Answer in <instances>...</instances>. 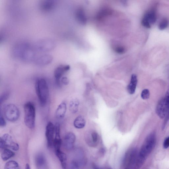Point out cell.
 <instances>
[{
  "instance_id": "8",
  "label": "cell",
  "mask_w": 169,
  "mask_h": 169,
  "mask_svg": "<svg viewBox=\"0 0 169 169\" xmlns=\"http://www.w3.org/2000/svg\"><path fill=\"white\" fill-rule=\"evenodd\" d=\"M55 134V125L51 122L47 124L46 127L45 135L48 146L52 147L53 145L54 135Z\"/></svg>"
},
{
  "instance_id": "36",
  "label": "cell",
  "mask_w": 169,
  "mask_h": 169,
  "mask_svg": "<svg viewBox=\"0 0 169 169\" xmlns=\"http://www.w3.org/2000/svg\"><path fill=\"white\" fill-rule=\"evenodd\" d=\"M126 169H127L126 168Z\"/></svg>"
},
{
  "instance_id": "25",
  "label": "cell",
  "mask_w": 169,
  "mask_h": 169,
  "mask_svg": "<svg viewBox=\"0 0 169 169\" xmlns=\"http://www.w3.org/2000/svg\"><path fill=\"white\" fill-rule=\"evenodd\" d=\"M169 21L167 19L164 18L161 22L159 26V28L161 30L165 29L168 26Z\"/></svg>"
},
{
  "instance_id": "21",
  "label": "cell",
  "mask_w": 169,
  "mask_h": 169,
  "mask_svg": "<svg viewBox=\"0 0 169 169\" xmlns=\"http://www.w3.org/2000/svg\"><path fill=\"white\" fill-rule=\"evenodd\" d=\"M76 17L78 20L83 24H85L86 22V19L84 11L81 9H79L76 12Z\"/></svg>"
},
{
  "instance_id": "34",
  "label": "cell",
  "mask_w": 169,
  "mask_h": 169,
  "mask_svg": "<svg viewBox=\"0 0 169 169\" xmlns=\"http://www.w3.org/2000/svg\"><path fill=\"white\" fill-rule=\"evenodd\" d=\"M25 169H31L30 165L29 164H27L25 165Z\"/></svg>"
},
{
  "instance_id": "32",
  "label": "cell",
  "mask_w": 169,
  "mask_h": 169,
  "mask_svg": "<svg viewBox=\"0 0 169 169\" xmlns=\"http://www.w3.org/2000/svg\"><path fill=\"white\" fill-rule=\"evenodd\" d=\"M169 146V137L166 139L164 142L163 147L165 149L168 148Z\"/></svg>"
},
{
  "instance_id": "18",
  "label": "cell",
  "mask_w": 169,
  "mask_h": 169,
  "mask_svg": "<svg viewBox=\"0 0 169 169\" xmlns=\"http://www.w3.org/2000/svg\"><path fill=\"white\" fill-rule=\"evenodd\" d=\"M79 104V101L77 98L73 99L70 101L69 109L71 112L73 114L77 113L78 110Z\"/></svg>"
},
{
  "instance_id": "20",
  "label": "cell",
  "mask_w": 169,
  "mask_h": 169,
  "mask_svg": "<svg viewBox=\"0 0 169 169\" xmlns=\"http://www.w3.org/2000/svg\"><path fill=\"white\" fill-rule=\"evenodd\" d=\"M15 155V153L10 149L7 148L4 149L3 151L1 157L3 160L7 161L9 159L13 157Z\"/></svg>"
},
{
  "instance_id": "30",
  "label": "cell",
  "mask_w": 169,
  "mask_h": 169,
  "mask_svg": "<svg viewBox=\"0 0 169 169\" xmlns=\"http://www.w3.org/2000/svg\"><path fill=\"white\" fill-rule=\"evenodd\" d=\"M115 51L119 54H123L125 52V49L123 47H118L116 48L115 49Z\"/></svg>"
},
{
  "instance_id": "33",
  "label": "cell",
  "mask_w": 169,
  "mask_h": 169,
  "mask_svg": "<svg viewBox=\"0 0 169 169\" xmlns=\"http://www.w3.org/2000/svg\"><path fill=\"white\" fill-rule=\"evenodd\" d=\"M165 98L166 101L169 107V89L167 92L166 95L165 97ZM168 112H169V109Z\"/></svg>"
},
{
  "instance_id": "35",
  "label": "cell",
  "mask_w": 169,
  "mask_h": 169,
  "mask_svg": "<svg viewBox=\"0 0 169 169\" xmlns=\"http://www.w3.org/2000/svg\"><path fill=\"white\" fill-rule=\"evenodd\" d=\"M95 169H98V168H95Z\"/></svg>"
},
{
  "instance_id": "28",
  "label": "cell",
  "mask_w": 169,
  "mask_h": 169,
  "mask_svg": "<svg viewBox=\"0 0 169 169\" xmlns=\"http://www.w3.org/2000/svg\"><path fill=\"white\" fill-rule=\"evenodd\" d=\"M142 24L143 26L146 28H151V24H150L147 20L144 17L142 21Z\"/></svg>"
},
{
  "instance_id": "27",
  "label": "cell",
  "mask_w": 169,
  "mask_h": 169,
  "mask_svg": "<svg viewBox=\"0 0 169 169\" xmlns=\"http://www.w3.org/2000/svg\"><path fill=\"white\" fill-rule=\"evenodd\" d=\"M6 125V122L3 116L1 108H0V126L2 127H5Z\"/></svg>"
},
{
  "instance_id": "11",
  "label": "cell",
  "mask_w": 169,
  "mask_h": 169,
  "mask_svg": "<svg viewBox=\"0 0 169 169\" xmlns=\"http://www.w3.org/2000/svg\"><path fill=\"white\" fill-rule=\"evenodd\" d=\"M53 58L52 56L48 54L36 55L33 61L38 65H45L51 62Z\"/></svg>"
},
{
  "instance_id": "24",
  "label": "cell",
  "mask_w": 169,
  "mask_h": 169,
  "mask_svg": "<svg viewBox=\"0 0 169 169\" xmlns=\"http://www.w3.org/2000/svg\"><path fill=\"white\" fill-rule=\"evenodd\" d=\"M82 165V162L78 159H74L71 162V169H79Z\"/></svg>"
},
{
  "instance_id": "13",
  "label": "cell",
  "mask_w": 169,
  "mask_h": 169,
  "mask_svg": "<svg viewBox=\"0 0 169 169\" xmlns=\"http://www.w3.org/2000/svg\"><path fill=\"white\" fill-rule=\"evenodd\" d=\"M35 161L38 169H48L46 159L43 154H38Z\"/></svg>"
},
{
  "instance_id": "17",
  "label": "cell",
  "mask_w": 169,
  "mask_h": 169,
  "mask_svg": "<svg viewBox=\"0 0 169 169\" xmlns=\"http://www.w3.org/2000/svg\"><path fill=\"white\" fill-rule=\"evenodd\" d=\"M86 123L84 118L82 116H79L76 118L74 120V125L76 128L81 129L84 127Z\"/></svg>"
},
{
  "instance_id": "2",
  "label": "cell",
  "mask_w": 169,
  "mask_h": 169,
  "mask_svg": "<svg viewBox=\"0 0 169 169\" xmlns=\"http://www.w3.org/2000/svg\"><path fill=\"white\" fill-rule=\"evenodd\" d=\"M156 143V137L154 133L149 135L145 140L140 151L138 158V160L143 162L147 156L153 149Z\"/></svg>"
},
{
  "instance_id": "4",
  "label": "cell",
  "mask_w": 169,
  "mask_h": 169,
  "mask_svg": "<svg viewBox=\"0 0 169 169\" xmlns=\"http://www.w3.org/2000/svg\"><path fill=\"white\" fill-rule=\"evenodd\" d=\"M4 113L6 118L11 122L17 121L20 116V111L17 106L13 104L6 105L4 109Z\"/></svg>"
},
{
  "instance_id": "12",
  "label": "cell",
  "mask_w": 169,
  "mask_h": 169,
  "mask_svg": "<svg viewBox=\"0 0 169 169\" xmlns=\"http://www.w3.org/2000/svg\"><path fill=\"white\" fill-rule=\"evenodd\" d=\"M76 140V136L74 133H69L67 134L64 140V147L67 150H71L74 147Z\"/></svg>"
},
{
  "instance_id": "10",
  "label": "cell",
  "mask_w": 169,
  "mask_h": 169,
  "mask_svg": "<svg viewBox=\"0 0 169 169\" xmlns=\"http://www.w3.org/2000/svg\"><path fill=\"white\" fill-rule=\"evenodd\" d=\"M55 136L53 142V145L55 152L60 150L62 144V140L60 136V125L57 123L55 125Z\"/></svg>"
},
{
  "instance_id": "16",
  "label": "cell",
  "mask_w": 169,
  "mask_h": 169,
  "mask_svg": "<svg viewBox=\"0 0 169 169\" xmlns=\"http://www.w3.org/2000/svg\"><path fill=\"white\" fill-rule=\"evenodd\" d=\"M58 158L61 163L62 167L63 169H66L67 166V158L66 155L60 150L55 152Z\"/></svg>"
},
{
  "instance_id": "6",
  "label": "cell",
  "mask_w": 169,
  "mask_h": 169,
  "mask_svg": "<svg viewBox=\"0 0 169 169\" xmlns=\"http://www.w3.org/2000/svg\"><path fill=\"white\" fill-rule=\"evenodd\" d=\"M55 46V43L51 39L41 40L34 45L35 49L41 51H47L52 50Z\"/></svg>"
},
{
  "instance_id": "7",
  "label": "cell",
  "mask_w": 169,
  "mask_h": 169,
  "mask_svg": "<svg viewBox=\"0 0 169 169\" xmlns=\"http://www.w3.org/2000/svg\"><path fill=\"white\" fill-rule=\"evenodd\" d=\"M169 107L165 98H162L159 102L156 107V112L158 115L162 119L166 116Z\"/></svg>"
},
{
  "instance_id": "14",
  "label": "cell",
  "mask_w": 169,
  "mask_h": 169,
  "mask_svg": "<svg viewBox=\"0 0 169 169\" xmlns=\"http://www.w3.org/2000/svg\"><path fill=\"white\" fill-rule=\"evenodd\" d=\"M67 110L66 104L63 102L59 105L56 112V116L57 119H62L65 116Z\"/></svg>"
},
{
  "instance_id": "31",
  "label": "cell",
  "mask_w": 169,
  "mask_h": 169,
  "mask_svg": "<svg viewBox=\"0 0 169 169\" xmlns=\"http://www.w3.org/2000/svg\"><path fill=\"white\" fill-rule=\"evenodd\" d=\"M61 81L63 84L65 85H67L69 83V79L66 77H62L61 79Z\"/></svg>"
},
{
  "instance_id": "22",
  "label": "cell",
  "mask_w": 169,
  "mask_h": 169,
  "mask_svg": "<svg viewBox=\"0 0 169 169\" xmlns=\"http://www.w3.org/2000/svg\"><path fill=\"white\" fill-rule=\"evenodd\" d=\"M4 169H19L18 162L14 161H10L6 163Z\"/></svg>"
},
{
  "instance_id": "9",
  "label": "cell",
  "mask_w": 169,
  "mask_h": 169,
  "mask_svg": "<svg viewBox=\"0 0 169 169\" xmlns=\"http://www.w3.org/2000/svg\"><path fill=\"white\" fill-rule=\"evenodd\" d=\"M70 69V67L69 65H60L55 69L54 72V75L57 84L60 85V79Z\"/></svg>"
},
{
  "instance_id": "3",
  "label": "cell",
  "mask_w": 169,
  "mask_h": 169,
  "mask_svg": "<svg viewBox=\"0 0 169 169\" xmlns=\"http://www.w3.org/2000/svg\"><path fill=\"white\" fill-rule=\"evenodd\" d=\"M24 121L25 125L31 129L34 128L36 120V108L31 102L25 103L24 106Z\"/></svg>"
},
{
  "instance_id": "29",
  "label": "cell",
  "mask_w": 169,
  "mask_h": 169,
  "mask_svg": "<svg viewBox=\"0 0 169 169\" xmlns=\"http://www.w3.org/2000/svg\"><path fill=\"white\" fill-rule=\"evenodd\" d=\"M8 97V94L5 93L2 95L0 98V104L1 105L4 101L7 100Z\"/></svg>"
},
{
  "instance_id": "26",
  "label": "cell",
  "mask_w": 169,
  "mask_h": 169,
  "mask_svg": "<svg viewBox=\"0 0 169 169\" xmlns=\"http://www.w3.org/2000/svg\"><path fill=\"white\" fill-rule=\"evenodd\" d=\"M150 97V92L148 89H144L141 94V97L143 100L148 99Z\"/></svg>"
},
{
  "instance_id": "19",
  "label": "cell",
  "mask_w": 169,
  "mask_h": 169,
  "mask_svg": "<svg viewBox=\"0 0 169 169\" xmlns=\"http://www.w3.org/2000/svg\"><path fill=\"white\" fill-rule=\"evenodd\" d=\"M144 18L149 22L150 24H154L156 21V16L155 12L152 10L146 13L144 16Z\"/></svg>"
},
{
  "instance_id": "5",
  "label": "cell",
  "mask_w": 169,
  "mask_h": 169,
  "mask_svg": "<svg viewBox=\"0 0 169 169\" xmlns=\"http://www.w3.org/2000/svg\"><path fill=\"white\" fill-rule=\"evenodd\" d=\"M9 148L14 151H17L19 146L14 141L12 137L8 134H5L0 138V148L4 149Z\"/></svg>"
},
{
  "instance_id": "15",
  "label": "cell",
  "mask_w": 169,
  "mask_h": 169,
  "mask_svg": "<svg viewBox=\"0 0 169 169\" xmlns=\"http://www.w3.org/2000/svg\"><path fill=\"white\" fill-rule=\"evenodd\" d=\"M138 82L137 76L135 74L132 75L130 84L127 86V90L130 94L135 93Z\"/></svg>"
},
{
  "instance_id": "1",
  "label": "cell",
  "mask_w": 169,
  "mask_h": 169,
  "mask_svg": "<svg viewBox=\"0 0 169 169\" xmlns=\"http://www.w3.org/2000/svg\"><path fill=\"white\" fill-rule=\"evenodd\" d=\"M35 88L41 106H44L47 103L49 96V89L47 81L43 78L38 79Z\"/></svg>"
},
{
  "instance_id": "23",
  "label": "cell",
  "mask_w": 169,
  "mask_h": 169,
  "mask_svg": "<svg viewBox=\"0 0 169 169\" xmlns=\"http://www.w3.org/2000/svg\"><path fill=\"white\" fill-rule=\"evenodd\" d=\"M89 138L90 142L94 144H96L98 141L99 139L98 133L96 132L93 131L89 133Z\"/></svg>"
}]
</instances>
